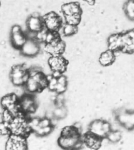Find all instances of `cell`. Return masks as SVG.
<instances>
[{
    "label": "cell",
    "mask_w": 134,
    "mask_h": 150,
    "mask_svg": "<svg viewBox=\"0 0 134 150\" xmlns=\"http://www.w3.org/2000/svg\"><path fill=\"white\" fill-rule=\"evenodd\" d=\"M58 144L60 148L67 150L79 149L83 145L82 137L79 131L67 136H61L58 138Z\"/></svg>",
    "instance_id": "1"
},
{
    "label": "cell",
    "mask_w": 134,
    "mask_h": 150,
    "mask_svg": "<svg viewBox=\"0 0 134 150\" xmlns=\"http://www.w3.org/2000/svg\"><path fill=\"white\" fill-rule=\"evenodd\" d=\"M29 78L28 69L24 65L13 66L10 73L11 81L16 86H24Z\"/></svg>",
    "instance_id": "2"
},
{
    "label": "cell",
    "mask_w": 134,
    "mask_h": 150,
    "mask_svg": "<svg viewBox=\"0 0 134 150\" xmlns=\"http://www.w3.org/2000/svg\"><path fill=\"white\" fill-rule=\"evenodd\" d=\"M115 118L121 126L127 130H134V111L118 109L115 113Z\"/></svg>",
    "instance_id": "3"
},
{
    "label": "cell",
    "mask_w": 134,
    "mask_h": 150,
    "mask_svg": "<svg viewBox=\"0 0 134 150\" xmlns=\"http://www.w3.org/2000/svg\"><path fill=\"white\" fill-rule=\"evenodd\" d=\"M112 130L111 125L108 121L96 119L90 124L88 131L99 138L104 139Z\"/></svg>",
    "instance_id": "4"
},
{
    "label": "cell",
    "mask_w": 134,
    "mask_h": 150,
    "mask_svg": "<svg viewBox=\"0 0 134 150\" xmlns=\"http://www.w3.org/2000/svg\"><path fill=\"white\" fill-rule=\"evenodd\" d=\"M44 26L48 31L58 32L62 26L61 17L55 12H50L42 18Z\"/></svg>",
    "instance_id": "5"
},
{
    "label": "cell",
    "mask_w": 134,
    "mask_h": 150,
    "mask_svg": "<svg viewBox=\"0 0 134 150\" xmlns=\"http://www.w3.org/2000/svg\"><path fill=\"white\" fill-rule=\"evenodd\" d=\"M5 148L7 150H26L27 148L26 137L11 134L6 141Z\"/></svg>",
    "instance_id": "6"
},
{
    "label": "cell",
    "mask_w": 134,
    "mask_h": 150,
    "mask_svg": "<svg viewBox=\"0 0 134 150\" xmlns=\"http://www.w3.org/2000/svg\"><path fill=\"white\" fill-rule=\"evenodd\" d=\"M18 104L21 110L25 115L34 114L36 111V102L30 94L24 95L19 98Z\"/></svg>",
    "instance_id": "7"
},
{
    "label": "cell",
    "mask_w": 134,
    "mask_h": 150,
    "mask_svg": "<svg viewBox=\"0 0 134 150\" xmlns=\"http://www.w3.org/2000/svg\"><path fill=\"white\" fill-rule=\"evenodd\" d=\"M48 64L52 72L63 74L67 70L68 61L62 55L50 56L48 60Z\"/></svg>",
    "instance_id": "8"
},
{
    "label": "cell",
    "mask_w": 134,
    "mask_h": 150,
    "mask_svg": "<svg viewBox=\"0 0 134 150\" xmlns=\"http://www.w3.org/2000/svg\"><path fill=\"white\" fill-rule=\"evenodd\" d=\"M122 48L123 53H134V29H130L124 33H121Z\"/></svg>",
    "instance_id": "9"
},
{
    "label": "cell",
    "mask_w": 134,
    "mask_h": 150,
    "mask_svg": "<svg viewBox=\"0 0 134 150\" xmlns=\"http://www.w3.org/2000/svg\"><path fill=\"white\" fill-rule=\"evenodd\" d=\"M66 49V44L61 40L60 37L55 39L49 44H45L44 50L50 56L62 55Z\"/></svg>",
    "instance_id": "10"
},
{
    "label": "cell",
    "mask_w": 134,
    "mask_h": 150,
    "mask_svg": "<svg viewBox=\"0 0 134 150\" xmlns=\"http://www.w3.org/2000/svg\"><path fill=\"white\" fill-rule=\"evenodd\" d=\"M39 42L34 39H28L24 45L20 49L21 52L23 56L28 57H34L40 52Z\"/></svg>",
    "instance_id": "11"
},
{
    "label": "cell",
    "mask_w": 134,
    "mask_h": 150,
    "mask_svg": "<svg viewBox=\"0 0 134 150\" xmlns=\"http://www.w3.org/2000/svg\"><path fill=\"white\" fill-rule=\"evenodd\" d=\"M101 138L98 137L88 131L82 137L83 144L87 147L93 150H98L102 145L103 140Z\"/></svg>",
    "instance_id": "12"
},
{
    "label": "cell",
    "mask_w": 134,
    "mask_h": 150,
    "mask_svg": "<svg viewBox=\"0 0 134 150\" xmlns=\"http://www.w3.org/2000/svg\"><path fill=\"white\" fill-rule=\"evenodd\" d=\"M26 26L28 31L34 33L40 31L45 27L42 18L34 17L31 15L27 18Z\"/></svg>",
    "instance_id": "13"
},
{
    "label": "cell",
    "mask_w": 134,
    "mask_h": 150,
    "mask_svg": "<svg viewBox=\"0 0 134 150\" xmlns=\"http://www.w3.org/2000/svg\"><path fill=\"white\" fill-rule=\"evenodd\" d=\"M108 48L115 52L121 51L122 41L121 33L113 34L110 35L107 39Z\"/></svg>",
    "instance_id": "14"
},
{
    "label": "cell",
    "mask_w": 134,
    "mask_h": 150,
    "mask_svg": "<svg viewBox=\"0 0 134 150\" xmlns=\"http://www.w3.org/2000/svg\"><path fill=\"white\" fill-rule=\"evenodd\" d=\"M115 60V52L110 49H108L101 54L99 61L101 65L103 67H108L114 63Z\"/></svg>",
    "instance_id": "15"
},
{
    "label": "cell",
    "mask_w": 134,
    "mask_h": 150,
    "mask_svg": "<svg viewBox=\"0 0 134 150\" xmlns=\"http://www.w3.org/2000/svg\"><path fill=\"white\" fill-rule=\"evenodd\" d=\"M27 37L23 31L11 34V42L15 48L20 50L27 40Z\"/></svg>",
    "instance_id": "16"
},
{
    "label": "cell",
    "mask_w": 134,
    "mask_h": 150,
    "mask_svg": "<svg viewBox=\"0 0 134 150\" xmlns=\"http://www.w3.org/2000/svg\"><path fill=\"white\" fill-rule=\"evenodd\" d=\"M19 101L18 96L15 94H11L5 95L2 98L1 105L3 109H7L13 105L17 103Z\"/></svg>",
    "instance_id": "17"
},
{
    "label": "cell",
    "mask_w": 134,
    "mask_h": 150,
    "mask_svg": "<svg viewBox=\"0 0 134 150\" xmlns=\"http://www.w3.org/2000/svg\"><path fill=\"white\" fill-rule=\"evenodd\" d=\"M123 11L128 20L134 22V0H127L124 3Z\"/></svg>",
    "instance_id": "18"
},
{
    "label": "cell",
    "mask_w": 134,
    "mask_h": 150,
    "mask_svg": "<svg viewBox=\"0 0 134 150\" xmlns=\"http://www.w3.org/2000/svg\"><path fill=\"white\" fill-rule=\"evenodd\" d=\"M61 30L62 34L65 36H72L78 32V26L65 23V24L61 26Z\"/></svg>",
    "instance_id": "19"
},
{
    "label": "cell",
    "mask_w": 134,
    "mask_h": 150,
    "mask_svg": "<svg viewBox=\"0 0 134 150\" xmlns=\"http://www.w3.org/2000/svg\"><path fill=\"white\" fill-rule=\"evenodd\" d=\"M82 14H72L64 16L65 23L78 26L81 20Z\"/></svg>",
    "instance_id": "20"
},
{
    "label": "cell",
    "mask_w": 134,
    "mask_h": 150,
    "mask_svg": "<svg viewBox=\"0 0 134 150\" xmlns=\"http://www.w3.org/2000/svg\"><path fill=\"white\" fill-rule=\"evenodd\" d=\"M121 132L119 130H112L107 134L106 139L112 143H117L122 139Z\"/></svg>",
    "instance_id": "21"
},
{
    "label": "cell",
    "mask_w": 134,
    "mask_h": 150,
    "mask_svg": "<svg viewBox=\"0 0 134 150\" xmlns=\"http://www.w3.org/2000/svg\"><path fill=\"white\" fill-rule=\"evenodd\" d=\"M14 117L7 109H4L2 114V121L6 124H9L12 121Z\"/></svg>",
    "instance_id": "22"
},
{
    "label": "cell",
    "mask_w": 134,
    "mask_h": 150,
    "mask_svg": "<svg viewBox=\"0 0 134 150\" xmlns=\"http://www.w3.org/2000/svg\"><path fill=\"white\" fill-rule=\"evenodd\" d=\"M67 88V85H63L60 83H58L55 88L54 92H56L57 94H64L66 92Z\"/></svg>",
    "instance_id": "23"
},
{
    "label": "cell",
    "mask_w": 134,
    "mask_h": 150,
    "mask_svg": "<svg viewBox=\"0 0 134 150\" xmlns=\"http://www.w3.org/2000/svg\"><path fill=\"white\" fill-rule=\"evenodd\" d=\"M50 125H52L50 119L48 118V117H45L43 118L40 119V121L39 124V126L40 127L44 128V127H46L50 126Z\"/></svg>",
    "instance_id": "24"
},
{
    "label": "cell",
    "mask_w": 134,
    "mask_h": 150,
    "mask_svg": "<svg viewBox=\"0 0 134 150\" xmlns=\"http://www.w3.org/2000/svg\"><path fill=\"white\" fill-rule=\"evenodd\" d=\"M57 80H58V83H60L63 85H67L68 84L67 79L66 76H65L63 74H62L57 78Z\"/></svg>",
    "instance_id": "25"
},
{
    "label": "cell",
    "mask_w": 134,
    "mask_h": 150,
    "mask_svg": "<svg viewBox=\"0 0 134 150\" xmlns=\"http://www.w3.org/2000/svg\"><path fill=\"white\" fill-rule=\"evenodd\" d=\"M22 29L21 27L19 25H14L12 27L11 30V34H13V33H16L17 32H20L22 31Z\"/></svg>",
    "instance_id": "26"
}]
</instances>
